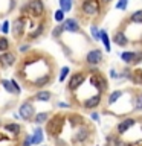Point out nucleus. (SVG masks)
<instances>
[{
  "instance_id": "1",
  "label": "nucleus",
  "mask_w": 142,
  "mask_h": 146,
  "mask_svg": "<svg viewBox=\"0 0 142 146\" xmlns=\"http://www.w3.org/2000/svg\"><path fill=\"white\" fill-rule=\"evenodd\" d=\"M23 14H31L32 17H43L44 15V3L43 0H29L25 6L21 8Z\"/></svg>"
},
{
  "instance_id": "2",
  "label": "nucleus",
  "mask_w": 142,
  "mask_h": 146,
  "mask_svg": "<svg viewBox=\"0 0 142 146\" xmlns=\"http://www.w3.org/2000/svg\"><path fill=\"white\" fill-rule=\"evenodd\" d=\"M81 12L86 17H98L101 12V2L99 0H82Z\"/></svg>"
},
{
  "instance_id": "3",
  "label": "nucleus",
  "mask_w": 142,
  "mask_h": 146,
  "mask_svg": "<svg viewBox=\"0 0 142 146\" xmlns=\"http://www.w3.org/2000/svg\"><path fill=\"white\" fill-rule=\"evenodd\" d=\"M121 59L124 61V64L127 66H136L142 61V52L137 50V52H133V50H125V52L121 53Z\"/></svg>"
},
{
  "instance_id": "4",
  "label": "nucleus",
  "mask_w": 142,
  "mask_h": 146,
  "mask_svg": "<svg viewBox=\"0 0 142 146\" xmlns=\"http://www.w3.org/2000/svg\"><path fill=\"white\" fill-rule=\"evenodd\" d=\"M63 128V117L57 114L54 116L50 120H48V125H46V131L49 132L50 135H58V132L61 131Z\"/></svg>"
},
{
  "instance_id": "5",
  "label": "nucleus",
  "mask_w": 142,
  "mask_h": 146,
  "mask_svg": "<svg viewBox=\"0 0 142 146\" xmlns=\"http://www.w3.org/2000/svg\"><path fill=\"white\" fill-rule=\"evenodd\" d=\"M86 62L92 67H96L102 62V50L101 49H92L86 55Z\"/></svg>"
},
{
  "instance_id": "6",
  "label": "nucleus",
  "mask_w": 142,
  "mask_h": 146,
  "mask_svg": "<svg viewBox=\"0 0 142 146\" xmlns=\"http://www.w3.org/2000/svg\"><path fill=\"white\" fill-rule=\"evenodd\" d=\"M90 85L95 87V88L98 90V93H104V91L107 90V81H105L104 76L99 75V73H95V75L90 76Z\"/></svg>"
},
{
  "instance_id": "7",
  "label": "nucleus",
  "mask_w": 142,
  "mask_h": 146,
  "mask_svg": "<svg viewBox=\"0 0 142 146\" xmlns=\"http://www.w3.org/2000/svg\"><path fill=\"white\" fill-rule=\"evenodd\" d=\"M135 125H136V119H133V117L122 119V120L118 123V126H116V132H118L116 135H124L128 129H131Z\"/></svg>"
},
{
  "instance_id": "8",
  "label": "nucleus",
  "mask_w": 142,
  "mask_h": 146,
  "mask_svg": "<svg viewBox=\"0 0 142 146\" xmlns=\"http://www.w3.org/2000/svg\"><path fill=\"white\" fill-rule=\"evenodd\" d=\"M86 79V75L82 72H76V73H73V75L70 76V79H69V90H76V88H80V87L82 85V82H84Z\"/></svg>"
},
{
  "instance_id": "9",
  "label": "nucleus",
  "mask_w": 142,
  "mask_h": 146,
  "mask_svg": "<svg viewBox=\"0 0 142 146\" xmlns=\"http://www.w3.org/2000/svg\"><path fill=\"white\" fill-rule=\"evenodd\" d=\"M89 135H90L89 126L81 125V126L76 129L75 134H73V141H75V143H82V141H86L87 139H89Z\"/></svg>"
},
{
  "instance_id": "10",
  "label": "nucleus",
  "mask_w": 142,
  "mask_h": 146,
  "mask_svg": "<svg viewBox=\"0 0 142 146\" xmlns=\"http://www.w3.org/2000/svg\"><path fill=\"white\" fill-rule=\"evenodd\" d=\"M101 98H102V93H96L93 96H89V98H86V100L82 102V107L86 110H95L101 104Z\"/></svg>"
},
{
  "instance_id": "11",
  "label": "nucleus",
  "mask_w": 142,
  "mask_h": 146,
  "mask_svg": "<svg viewBox=\"0 0 142 146\" xmlns=\"http://www.w3.org/2000/svg\"><path fill=\"white\" fill-rule=\"evenodd\" d=\"M112 40H113V43L116 44V46H119V47H125V46L128 44V36H127V34L124 32L122 29H118L116 32H115V35L112 36Z\"/></svg>"
},
{
  "instance_id": "12",
  "label": "nucleus",
  "mask_w": 142,
  "mask_h": 146,
  "mask_svg": "<svg viewBox=\"0 0 142 146\" xmlns=\"http://www.w3.org/2000/svg\"><path fill=\"white\" fill-rule=\"evenodd\" d=\"M63 27L66 32H72V34H75V32H80L81 26L80 23H78L76 18H67V20L63 21Z\"/></svg>"
},
{
  "instance_id": "13",
  "label": "nucleus",
  "mask_w": 142,
  "mask_h": 146,
  "mask_svg": "<svg viewBox=\"0 0 142 146\" xmlns=\"http://www.w3.org/2000/svg\"><path fill=\"white\" fill-rule=\"evenodd\" d=\"M20 117L21 119H25V120H29V119L34 116V107H32V104L31 102H25V104H21L20 105Z\"/></svg>"
},
{
  "instance_id": "14",
  "label": "nucleus",
  "mask_w": 142,
  "mask_h": 146,
  "mask_svg": "<svg viewBox=\"0 0 142 146\" xmlns=\"http://www.w3.org/2000/svg\"><path fill=\"white\" fill-rule=\"evenodd\" d=\"M25 26H26V20L23 17L17 18L15 21L12 23V34L15 36H21L23 32H25Z\"/></svg>"
},
{
  "instance_id": "15",
  "label": "nucleus",
  "mask_w": 142,
  "mask_h": 146,
  "mask_svg": "<svg viewBox=\"0 0 142 146\" xmlns=\"http://www.w3.org/2000/svg\"><path fill=\"white\" fill-rule=\"evenodd\" d=\"M15 62V55L14 53H9V52H5L2 56H0V64L3 67H9Z\"/></svg>"
},
{
  "instance_id": "16",
  "label": "nucleus",
  "mask_w": 142,
  "mask_h": 146,
  "mask_svg": "<svg viewBox=\"0 0 142 146\" xmlns=\"http://www.w3.org/2000/svg\"><path fill=\"white\" fill-rule=\"evenodd\" d=\"M101 41H102V44H104V50L109 53L110 50H112V43H110V36H109L105 29L101 31Z\"/></svg>"
},
{
  "instance_id": "17",
  "label": "nucleus",
  "mask_w": 142,
  "mask_h": 146,
  "mask_svg": "<svg viewBox=\"0 0 142 146\" xmlns=\"http://www.w3.org/2000/svg\"><path fill=\"white\" fill-rule=\"evenodd\" d=\"M122 91L121 90H115V91H112V93H110V96H109V99H107V104L109 105H113V104H116L119 99L122 98Z\"/></svg>"
},
{
  "instance_id": "18",
  "label": "nucleus",
  "mask_w": 142,
  "mask_h": 146,
  "mask_svg": "<svg viewBox=\"0 0 142 146\" xmlns=\"http://www.w3.org/2000/svg\"><path fill=\"white\" fill-rule=\"evenodd\" d=\"M128 21L135 23V25H142V9H137L128 17Z\"/></svg>"
},
{
  "instance_id": "19",
  "label": "nucleus",
  "mask_w": 142,
  "mask_h": 146,
  "mask_svg": "<svg viewBox=\"0 0 142 146\" xmlns=\"http://www.w3.org/2000/svg\"><path fill=\"white\" fill-rule=\"evenodd\" d=\"M41 141H43V129L41 128H37L35 132L32 134V145H40Z\"/></svg>"
},
{
  "instance_id": "20",
  "label": "nucleus",
  "mask_w": 142,
  "mask_h": 146,
  "mask_svg": "<svg viewBox=\"0 0 142 146\" xmlns=\"http://www.w3.org/2000/svg\"><path fill=\"white\" fill-rule=\"evenodd\" d=\"M5 128L11 132L12 135H18L20 134V131H21V128H20V125H17V123H8V125H5Z\"/></svg>"
},
{
  "instance_id": "21",
  "label": "nucleus",
  "mask_w": 142,
  "mask_h": 146,
  "mask_svg": "<svg viewBox=\"0 0 142 146\" xmlns=\"http://www.w3.org/2000/svg\"><path fill=\"white\" fill-rule=\"evenodd\" d=\"M58 3H60V9H63L64 12H69L72 9L73 0H58Z\"/></svg>"
},
{
  "instance_id": "22",
  "label": "nucleus",
  "mask_w": 142,
  "mask_h": 146,
  "mask_svg": "<svg viewBox=\"0 0 142 146\" xmlns=\"http://www.w3.org/2000/svg\"><path fill=\"white\" fill-rule=\"evenodd\" d=\"M90 35H92V38H93L95 41H101V31L98 29L96 25L90 26Z\"/></svg>"
},
{
  "instance_id": "23",
  "label": "nucleus",
  "mask_w": 142,
  "mask_h": 146,
  "mask_svg": "<svg viewBox=\"0 0 142 146\" xmlns=\"http://www.w3.org/2000/svg\"><path fill=\"white\" fill-rule=\"evenodd\" d=\"M50 94L49 91H38V93L35 94V99L37 100H41V102H48V100L50 99Z\"/></svg>"
},
{
  "instance_id": "24",
  "label": "nucleus",
  "mask_w": 142,
  "mask_h": 146,
  "mask_svg": "<svg viewBox=\"0 0 142 146\" xmlns=\"http://www.w3.org/2000/svg\"><path fill=\"white\" fill-rule=\"evenodd\" d=\"M133 100V111H142V94H137Z\"/></svg>"
},
{
  "instance_id": "25",
  "label": "nucleus",
  "mask_w": 142,
  "mask_h": 146,
  "mask_svg": "<svg viewBox=\"0 0 142 146\" xmlns=\"http://www.w3.org/2000/svg\"><path fill=\"white\" fill-rule=\"evenodd\" d=\"M49 81H50V75H44L43 78H38V79H35V81H34V85H35V87H43V85L48 84Z\"/></svg>"
},
{
  "instance_id": "26",
  "label": "nucleus",
  "mask_w": 142,
  "mask_h": 146,
  "mask_svg": "<svg viewBox=\"0 0 142 146\" xmlns=\"http://www.w3.org/2000/svg\"><path fill=\"white\" fill-rule=\"evenodd\" d=\"M48 119H49V114L48 113H38L35 116V123H37V125H41V123L48 122Z\"/></svg>"
},
{
  "instance_id": "27",
  "label": "nucleus",
  "mask_w": 142,
  "mask_h": 146,
  "mask_svg": "<svg viewBox=\"0 0 142 146\" xmlns=\"http://www.w3.org/2000/svg\"><path fill=\"white\" fill-rule=\"evenodd\" d=\"M131 81L135 82L136 85H141V87H142V72L136 70V72L131 75Z\"/></svg>"
},
{
  "instance_id": "28",
  "label": "nucleus",
  "mask_w": 142,
  "mask_h": 146,
  "mask_svg": "<svg viewBox=\"0 0 142 146\" xmlns=\"http://www.w3.org/2000/svg\"><path fill=\"white\" fill-rule=\"evenodd\" d=\"M64 14L66 12H64L63 9H57V11L54 12V20L57 23H63L64 21Z\"/></svg>"
},
{
  "instance_id": "29",
  "label": "nucleus",
  "mask_w": 142,
  "mask_h": 146,
  "mask_svg": "<svg viewBox=\"0 0 142 146\" xmlns=\"http://www.w3.org/2000/svg\"><path fill=\"white\" fill-rule=\"evenodd\" d=\"M43 31H44V25H43V23H40L38 27H37L34 32H31V34H29V38H37V36H40L41 34H43Z\"/></svg>"
},
{
  "instance_id": "30",
  "label": "nucleus",
  "mask_w": 142,
  "mask_h": 146,
  "mask_svg": "<svg viewBox=\"0 0 142 146\" xmlns=\"http://www.w3.org/2000/svg\"><path fill=\"white\" fill-rule=\"evenodd\" d=\"M69 73H70V68H69L67 66H66V67H63V68H61V72H60V76H58L60 82H64V81H66V78H67Z\"/></svg>"
},
{
  "instance_id": "31",
  "label": "nucleus",
  "mask_w": 142,
  "mask_h": 146,
  "mask_svg": "<svg viewBox=\"0 0 142 146\" xmlns=\"http://www.w3.org/2000/svg\"><path fill=\"white\" fill-rule=\"evenodd\" d=\"M63 32H64L63 25H58V26H55V27H54V31H52V36H54V38H60Z\"/></svg>"
},
{
  "instance_id": "32",
  "label": "nucleus",
  "mask_w": 142,
  "mask_h": 146,
  "mask_svg": "<svg viewBox=\"0 0 142 146\" xmlns=\"http://www.w3.org/2000/svg\"><path fill=\"white\" fill-rule=\"evenodd\" d=\"M2 85H3V88L6 90L8 93H15V90H14V87H12V82H11V81L3 79V81H2Z\"/></svg>"
},
{
  "instance_id": "33",
  "label": "nucleus",
  "mask_w": 142,
  "mask_h": 146,
  "mask_svg": "<svg viewBox=\"0 0 142 146\" xmlns=\"http://www.w3.org/2000/svg\"><path fill=\"white\" fill-rule=\"evenodd\" d=\"M9 49V41L5 36H0V52H6Z\"/></svg>"
},
{
  "instance_id": "34",
  "label": "nucleus",
  "mask_w": 142,
  "mask_h": 146,
  "mask_svg": "<svg viewBox=\"0 0 142 146\" xmlns=\"http://www.w3.org/2000/svg\"><path fill=\"white\" fill-rule=\"evenodd\" d=\"M128 6V2H125V0H118L116 5H115V8L116 9H121V11H125Z\"/></svg>"
},
{
  "instance_id": "35",
  "label": "nucleus",
  "mask_w": 142,
  "mask_h": 146,
  "mask_svg": "<svg viewBox=\"0 0 142 146\" xmlns=\"http://www.w3.org/2000/svg\"><path fill=\"white\" fill-rule=\"evenodd\" d=\"M2 32H3V34H8V32H9V21L8 20H5L2 23Z\"/></svg>"
},
{
  "instance_id": "36",
  "label": "nucleus",
  "mask_w": 142,
  "mask_h": 146,
  "mask_svg": "<svg viewBox=\"0 0 142 146\" xmlns=\"http://www.w3.org/2000/svg\"><path fill=\"white\" fill-rule=\"evenodd\" d=\"M31 145H32V137H31V135H27V137H26V140L21 143V146H31Z\"/></svg>"
},
{
  "instance_id": "37",
  "label": "nucleus",
  "mask_w": 142,
  "mask_h": 146,
  "mask_svg": "<svg viewBox=\"0 0 142 146\" xmlns=\"http://www.w3.org/2000/svg\"><path fill=\"white\" fill-rule=\"evenodd\" d=\"M110 78H112V79H118V78H119V73L115 70V68H112V70H110Z\"/></svg>"
},
{
  "instance_id": "38",
  "label": "nucleus",
  "mask_w": 142,
  "mask_h": 146,
  "mask_svg": "<svg viewBox=\"0 0 142 146\" xmlns=\"http://www.w3.org/2000/svg\"><path fill=\"white\" fill-rule=\"evenodd\" d=\"M116 146H131V143H128V141H122V140H118V141H116Z\"/></svg>"
},
{
  "instance_id": "39",
  "label": "nucleus",
  "mask_w": 142,
  "mask_h": 146,
  "mask_svg": "<svg viewBox=\"0 0 142 146\" xmlns=\"http://www.w3.org/2000/svg\"><path fill=\"white\" fill-rule=\"evenodd\" d=\"M90 119H92V120H95V122H98L99 120V114L98 113H92L90 114Z\"/></svg>"
},
{
  "instance_id": "40",
  "label": "nucleus",
  "mask_w": 142,
  "mask_h": 146,
  "mask_svg": "<svg viewBox=\"0 0 142 146\" xmlns=\"http://www.w3.org/2000/svg\"><path fill=\"white\" fill-rule=\"evenodd\" d=\"M27 49H29V46H27V44H25V46H20V52H26Z\"/></svg>"
},
{
  "instance_id": "41",
  "label": "nucleus",
  "mask_w": 142,
  "mask_h": 146,
  "mask_svg": "<svg viewBox=\"0 0 142 146\" xmlns=\"http://www.w3.org/2000/svg\"><path fill=\"white\" fill-rule=\"evenodd\" d=\"M99 2H101V5H104V6H105V5L112 3V0H99Z\"/></svg>"
},
{
  "instance_id": "42",
  "label": "nucleus",
  "mask_w": 142,
  "mask_h": 146,
  "mask_svg": "<svg viewBox=\"0 0 142 146\" xmlns=\"http://www.w3.org/2000/svg\"><path fill=\"white\" fill-rule=\"evenodd\" d=\"M58 107H60V108H67L69 105H67V104H61V102H60V104H58Z\"/></svg>"
},
{
  "instance_id": "43",
  "label": "nucleus",
  "mask_w": 142,
  "mask_h": 146,
  "mask_svg": "<svg viewBox=\"0 0 142 146\" xmlns=\"http://www.w3.org/2000/svg\"><path fill=\"white\" fill-rule=\"evenodd\" d=\"M125 2H128V0H125Z\"/></svg>"
}]
</instances>
